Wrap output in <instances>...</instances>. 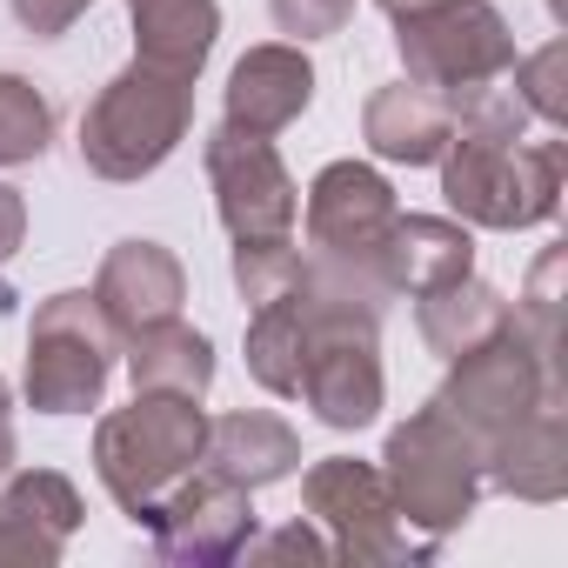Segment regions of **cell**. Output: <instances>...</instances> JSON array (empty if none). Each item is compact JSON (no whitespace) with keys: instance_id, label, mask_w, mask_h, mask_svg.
I'll return each mask as SVG.
<instances>
[{"instance_id":"14","label":"cell","mask_w":568,"mask_h":568,"mask_svg":"<svg viewBox=\"0 0 568 568\" xmlns=\"http://www.w3.org/2000/svg\"><path fill=\"white\" fill-rule=\"evenodd\" d=\"M481 481H495L515 501H561L568 495V428H561V402H541L495 448H481Z\"/></svg>"},{"instance_id":"25","label":"cell","mask_w":568,"mask_h":568,"mask_svg":"<svg viewBox=\"0 0 568 568\" xmlns=\"http://www.w3.org/2000/svg\"><path fill=\"white\" fill-rule=\"evenodd\" d=\"M555 281H561V247H548L541 261H535V274H528V295H521V308H515V328H528L521 342L555 368Z\"/></svg>"},{"instance_id":"29","label":"cell","mask_w":568,"mask_h":568,"mask_svg":"<svg viewBox=\"0 0 568 568\" xmlns=\"http://www.w3.org/2000/svg\"><path fill=\"white\" fill-rule=\"evenodd\" d=\"M88 8H94V0H14V21H21L28 34L54 41V34H68Z\"/></svg>"},{"instance_id":"11","label":"cell","mask_w":568,"mask_h":568,"mask_svg":"<svg viewBox=\"0 0 568 568\" xmlns=\"http://www.w3.org/2000/svg\"><path fill=\"white\" fill-rule=\"evenodd\" d=\"M395 214H402L395 187L375 168H362V161H328L315 174V187H308V241H315V254L348 261V267H375L382 261V241H388Z\"/></svg>"},{"instance_id":"2","label":"cell","mask_w":568,"mask_h":568,"mask_svg":"<svg viewBox=\"0 0 568 568\" xmlns=\"http://www.w3.org/2000/svg\"><path fill=\"white\" fill-rule=\"evenodd\" d=\"M187 121H194V81L134 61L128 74H114L88 101V114H81V161L101 181H141L181 148Z\"/></svg>"},{"instance_id":"30","label":"cell","mask_w":568,"mask_h":568,"mask_svg":"<svg viewBox=\"0 0 568 568\" xmlns=\"http://www.w3.org/2000/svg\"><path fill=\"white\" fill-rule=\"evenodd\" d=\"M21 234H28V201H21V187L0 181V261L21 247Z\"/></svg>"},{"instance_id":"19","label":"cell","mask_w":568,"mask_h":568,"mask_svg":"<svg viewBox=\"0 0 568 568\" xmlns=\"http://www.w3.org/2000/svg\"><path fill=\"white\" fill-rule=\"evenodd\" d=\"M128 375H134V395H187V402H201L207 382H214V348H207L201 328L168 315V322H148V328L128 335Z\"/></svg>"},{"instance_id":"31","label":"cell","mask_w":568,"mask_h":568,"mask_svg":"<svg viewBox=\"0 0 568 568\" xmlns=\"http://www.w3.org/2000/svg\"><path fill=\"white\" fill-rule=\"evenodd\" d=\"M14 455H21V442H14V395H8V382H0V481L14 475Z\"/></svg>"},{"instance_id":"15","label":"cell","mask_w":568,"mask_h":568,"mask_svg":"<svg viewBox=\"0 0 568 568\" xmlns=\"http://www.w3.org/2000/svg\"><path fill=\"white\" fill-rule=\"evenodd\" d=\"M201 468L234 481V488H267V481H288L302 468V442L281 415H261V408H241V415H221L207 422V442H201Z\"/></svg>"},{"instance_id":"17","label":"cell","mask_w":568,"mask_h":568,"mask_svg":"<svg viewBox=\"0 0 568 568\" xmlns=\"http://www.w3.org/2000/svg\"><path fill=\"white\" fill-rule=\"evenodd\" d=\"M362 141H368L382 161H402V168H428V161H442V148L455 141L448 94H435V88H422V81H395V88H382V94L362 108Z\"/></svg>"},{"instance_id":"5","label":"cell","mask_w":568,"mask_h":568,"mask_svg":"<svg viewBox=\"0 0 568 568\" xmlns=\"http://www.w3.org/2000/svg\"><path fill=\"white\" fill-rule=\"evenodd\" d=\"M114 322L101 315L94 288H68V295H48L34 308V342H28V402L41 415H88L101 408L108 395V375H114Z\"/></svg>"},{"instance_id":"18","label":"cell","mask_w":568,"mask_h":568,"mask_svg":"<svg viewBox=\"0 0 568 568\" xmlns=\"http://www.w3.org/2000/svg\"><path fill=\"white\" fill-rule=\"evenodd\" d=\"M128 14H134V61L161 74L194 81L201 61L214 54V34H221L214 0H128Z\"/></svg>"},{"instance_id":"6","label":"cell","mask_w":568,"mask_h":568,"mask_svg":"<svg viewBox=\"0 0 568 568\" xmlns=\"http://www.w3.org/2000/svg\"><path fill=\"white\" fill-rule=\"evenodd\" d=\"M541 402H561V395H555V368L521 342L515 322H508L495 342L455 355V368H448V382H442V395H435V408H442L475 448H495V442H501L515 422H528Z\"/></svg>"},{"instance_id":"23","label":"cell","mask_w":568,"mask_h":568,"mask_svg":"<svg viewBox=\"0 0 568 568\" xmlns=\"http://www.w3.org/2000/svg\"><path fill=\"white\" fill-rule=\"evenodd\" d=\"M302 274H308V261H302L295 234H274V241H234V288H241L247 308H267V302H281V295H295V288H302Z\"/></svg>"},{"instance_id":"28","label":"cell","mask_w":568,"mask_h":568,"mask_svg":"<svg viewBox=\"0 0 568 568\" xmlns=\"http://www.w3.org/2000/svg\"><path fill=\"white\" fill-rule=\"evenodd\" d=\"M61 535H48L41 521H28L21 508L0 501V561H61Z\"/></svg>"},{"instance_id":"12","label":"cell","mask_w":568,"mask_h":568,"mask_svg":"<svg viewBox=\"0 0 568 568\" xmlns=\"http://www.w3.org/2000/svg\"><path fill=\"white\" fill-rule=\"evenodd\" d=\"M315 101V68L302 48L288 41H267V48H247L227 74V128L241 134H281V128H295Z\"/></svg>"},{"instance_id":"26","label":"cell","mask_w":568,"mask_h":568,"mask_svg":"<svg viewBox=\"0 0 568 568\" xmlns=\"http://www.w3.org/2000/svg\"><path fill=\"white\" fill-rule=\"evenodd\" d=\"M274 8V28L295 34V41H322V34H342L355 0H267Z\"/></svg>"},{"instance_id":"1","label":"cell","mask_w":568,"mask_h":568,"mask_svg":"<svg viewBox=\"0 0 568 568\" xmlns=\"http://www.w3.org/2000/svg\"><path fill=\"white\" fill-rule=\"evenodd\" d=\"M201 442H207V415L187 395H134V408H114L94 428V475L128 508V521L148 528L161 488L201 468Z\"/></svg>"},{"instance_id":"33","label":"cell","mask_w":568,"mask_h":568,"mask_svg":"<svg viewBox=\"0 0 568 568\" xmlns=\"http://www.w3.org/2000/svg\"><path fill=\"white\" fill-rule=\"evenodd\" d=\"M548 14H561V0H548Z\"/></svg>"},{"instance_id":"7","label":"cell","mask_w":568,"mask_h":568,"mask_svg":"<svg viewBox=\"0 0 568 568\" xmlns=\"http://www.w3.org/2000/svg\"><path fill=\"white\" fill-rule=\"evenodd\" d=\"M302 508H308V521L328 535L335 561H355V568H368V561H408V555H428V548H435L428 535L415 541V528L402 521V508H395L382 468H368V462H355V455L315 462L308 481H302Z\"/></svg>"},{"instance_id":"16","label":"cell","mask_w":568,"mask_h":568,"mask_svg":"<svg viewBox=\"0 0 568 568\" xmlns=\"http://www.w3.org/2000/svg\"><path fill=\"white\" fill-rule=\"evenodd\" d=\"M382 281L388 295H428V288H448L475 267V241L462 221H442V214H395L388 241H382Z\"/></svg>"},{"instance_id":"10","label":"cell","mask_w":568,"mask_h":568,"mask_svg":"<svg viewBox=\"0 0 568 568\" xmlns=\"http://www.w3.org/2000/svg\"><path fill=\"white\" fill-rule=\"evenodd\" d=\"M148 535L161 561H241V548L254 541V501L247 488L207 468H187L174 488H161Z\"/></svg>"},{"instance_id":"13","label":"cell","mask_w":568,"mask_h":568,"mask_svg":"<svg viewBox=\"0 0 568 568\" xmlns=\"http://www.w3.org/2000/svg\"><path fill=\"white\" fill-rule=\"evenodd\" d=\"M181 295H187V274L161 241H114L101 274H94V302H101V315L114 322L121 342L148 322L181 315Z\"/></svg>"},{"instance_id":"9","label":"cell","mask_w":568,"mask_h":568,"mask_svg":"<svg viewBox=\"0 0 568 568\" xmlns=\"http://www.w3.org/2000/svg\"><path fill=\"white\" fill-rule=\"evenodd\" d=\"M207 181H214V207L221 227L234 241H274V234H295L302 221V187L295 174L281 168L267 134H241V128H214L207 134Z\"/></svg>"},{"instance_id":"27","label":"cell","mask_w":568,"mask_h":568,"mask_svg":"<svg viewBox=\"0 0 568 568\" xmlns=\"http://www.w3.org/2000/svg\"><path fill=\"white\" fill-rule=\"evenodd\" d=\"M241 555L247 561H335V548H328V535L315 521H288V528H274L267 541H247Z\"/></svg>"},{"instance_id":"3","label":"cell","mask_w":568,"mask_h":568,"mask_svg":"<svg viewBox=\"0 0 568 568\" xmlns=\"http://www.w3.org/2000/svg\"><path fill=\"white\" fill-rule=\"evenodd\" d=\"M442 194L475 227H535L561 201V141L455 134L442 148Z\"/></svg>"},{"instance_id":"22","label":"cell","mask_w":568,"mask_h":568,"mask_svg":"<svg viewBox=\"0 0 568 568\" xmlns=\"http://www.w3.org/2000/svg\"><path fill=\"white\" fill-rule=\"evenodd\" d=\"M48 141H54V101L21 74H0V168L41 161Z\"/></svg>"},{"instance_id":"4","label":"cell","mask_w":568,"mask_h":568,"mask_svg":"<svg viewBox=\"0 0 568 568\" xmlns=\"http://www.w3.org/2000/svg\"><path fill=\"white\" fill-rule=\"evenodd\" d=\"M382 481L402 508V521L428 541H442L448 528H462L475 515V495H481V448L428 402L415 408L395 435H388V455H382Z\"/></svg>"},{"instance_id":"32","label":"cell","mask_w":568,"mask_h":568,"mask_svg":"<svg viewBox=\"0 0 568 568\" xmlns=\"http://www.w3.org/2000/svg\"><path fill=\"white\" fill-rule=\"evenodd\" d=\"M375 8H382V14H395V21H402V14H422V8H435V0H375Z\"/></svg>"},{"instance_id":"21","label":"cell","mask_w":568,"mask_h":568,"mask_svg":"<svg viewBox=\"0 0 568 568\" xmlns=\"http://www.w3.org/2000/svg\"><path fill=\"white\" fill-rule=\"evenodd\" d=\"M302 362H308V302L295 288V295L254 308V322H247V375L267 395H295L302 388Z\"/></svg>"},{"instance_id":"20","label":"cell","mask_w":568,"mask_h":568,"mask_svg":"<svg viewBox=\"0 0 568 568\" xmlns=\"http://www.w3.org/2000/svg\"><path fill=\"white\" fill-rule=\"evenodd\" d=\"M415 302H422V308H415V328H422V342H428L442 362H455V355L495 342V335L515 322V308L501 302V288H488V281H475V274L448 281V288H428V295H415Z\"/></svg>"},{"instance_id":"8","label":"cell","mask_w":568,"mask_h":568,"mask_svg":"<svg viewBox=\"0 0 568 568\" xmlns=\"http://www.w3.org/2000/svg\"><path fill=\"white\" fill-rule=\"evenodd\" d=\"M395 48H402L408 81H422L435 94H455V88H475V81H501L521 61L508 21L488 8V0H435V8H422V14H402Z\"/></svg>"},{"instance_id":"24","label":"cell","mask_w":568,"mask_h":568,"mask_svg":"<svg viewBox=\"0 0 568 568\" xmlns=\"http://www.w3.org/2000/svg\"><path fill=\"white\" fill-rule=\"evenodd\" d=\"M561 61H568V48H561V41H548L541 54H528V61H515V68H508V88L521 94L528 121L561 128V114H568V94H561Z\"/></svg>"}]
</instances>
